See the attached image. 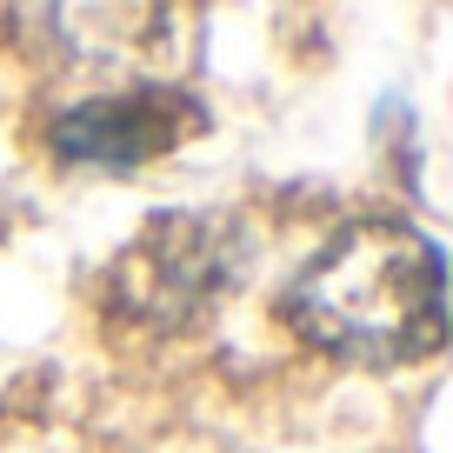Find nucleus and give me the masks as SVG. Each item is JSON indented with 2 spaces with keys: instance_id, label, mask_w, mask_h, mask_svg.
Listing matches in <instances>:
<instances>
[{
  "instance_id": "2",
  "label": "nucleus",
  "mask_w": 453,
  "mask_h": 453,
  "mask_svg": "<svg viewBox=\"0 0 453 453\" xmlns=\"http://www.w3.org/2000/svg\"><path fill=\"white\" fill-rule=\"evenodd\" d=\"M247 280V226L234 213H154L107 273V307L141 334L207 320Z\"/></svg>"
},
{
  "instance_id": "3",
  "label": "nucleus",
  "mask_w": 453,
  "mask_h": 453,
  "mask_svg": "<svg viewBox=\"0 0 453 453\" xmlns=\"http://www.w3.org/2000/svg\"><path fill=\"white\" fill-rule=\"evenodd\" d=\"M200 127H207V107L180 81H127V87H100V94H81L73 107H60L47 141L73 167L134 173L147 160L173 154L180 141H194Z\"/></svg>"
},
{
  "instance_id": "4",
  "label": "nucleus",
  "mask_w": 453,
  "mask_h": 453,
  "mask_svg": "<svg viewBox=\"0 0 453 453\" xmlns=\"http://www.w3.org/2000/svg\"><path fill=\"white\" fill-rule=\"evenodd\" d=\"M34 27H60L54 41L87 67H141V81H167L194 54V14L180 7H34Z\"/></svg>"
},
{
  "instance_id": "1",
  "label": "nucleus",
  "mask_w": 453,
  "mask_h": 453,
  "mask_svg": "<svg viewBox=\"0 0 453 453\" xmlns=\"http://www.w3.org/2000/svg\"><path fill=\"white\" fill-rule=\"evenodd\" d=\"M280 313L340 360H426L447 340V260L407 220H354L287 280Z\"/></svg>"
}]
</instances>
